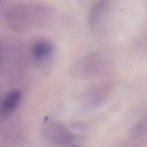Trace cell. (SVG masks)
I'll return each mask as SVG.
<instances>
[{
  "label": "cell",
  "mask_w": 147,
  "mask_h": 147,
  "mask_svg": "<svg viewBox=\"0 0 147 147\" xmlns=\"http://www.w3.org/2000/svg\"><path fill=\"white\" fill-rule=\"evenodd\" d=\"M103 65L102 53L98 51H91L78 59L72 64L70 72L75 78L88 79L99 74Z\"/></svg>",
  "instance_id": "2"
},
{
  "label": "cell",
  "mask_w": 147,
  "mask_h": 147,
  "mask_svg": "<svg viewBox=\"0 0 147 147\" xmlns=\"http://www.w3.org/2000/svg\"><path fill=\"white\" fill-rule=\"evenodd\" d=\"M55 13V9L49 5L22 2L5 7L1 11V16L11 29L25 32L47 25Z\"/></svg>",
  "instance_id": "1"
},
{
  "label": "cell",
  "mask_w": 147,
  "mask_h": 147,
  "mask_svg": "<svg viewBox=\"0 0 147 147\" xmlns=\"http://www.w3.org/2000/svg\"><path fill=\"white\" fill-rule=\"evenodd\" d=\"M67 147H80V146L79 145H70V146H68Z\"/></svg>",
  "instance_id": "7"
},
{
  "label": "cell",
  "mask_w": 147,
  "mask_h": 147,
  "mask_svg": "<svg viewBox=\"0 0 147 147\" xmlns=\"http://www.w3.org/2000/svg\"><path fill=\"white\" fill-rule=\"evenodd\" d=\"M22 98V94L18 90L9 91L2 99L0 104V115L6 117L12 114L19 106Z\"/></svg>",
  "instance_id": "6"
},
{
  "label": "cell",
  "mask_w": 147,
  "mask_h": 147,
  "mask_svg": "<svg viewBox=\"0 0 147 147\" xmlns=\"http://www.w3.org/2000/svg\"><path fill=\"white\" fill-rule=\"evenodd\" d=\"M3 1V0H0V4L1 3V2H2Z\"/></svg>",
  "instance_id": "8"
},
{
  "label": "cell",
  "mask_w": 147,
  "mask_h": 147,
  "mask_svg": "<svg viewBox=\"0 0 147 147\" xmlns=\"http://www.w3.org/2000/svg\"><path fill=\"white\" fill-rule=\"evenodd\" d=\"M44 134L53 143L64 144L74 141V136L64 126L56 122H51L44 129Z\"/></svg>",
  "instance_id": "4"
},
{
  "label": "cell",
  "mask_w": 147,
  "mask_h": 147,
  "mask_svg": "<svg viewBox=\"0 0 147 147\" xmlns=\"http://www.w3.org/2000/svg\"><path fill=\"white\" fill-rule=\"evenodd\" d=\"M109 6V0H96L92 5L88 14V25L91 30H95L104 19Z\"/></svg>",
  "instance_id": "5"
},
{
  "label": "cell",
  "mask_w": 147,
  "mask_h": 147,
  "mask_svg": "<svg viewBox=\"0 0 147 147\" xmlns=\"http://www.w3.org/2000/svg\"><path fill=\"white\" fill-rule=\"evenodd\" d=\"M55 47L49 39L41 37L28 44V55L30 64L43 66L53 57Z\"/></svg>",
  "instance_id": "3"
}]
</instances>
